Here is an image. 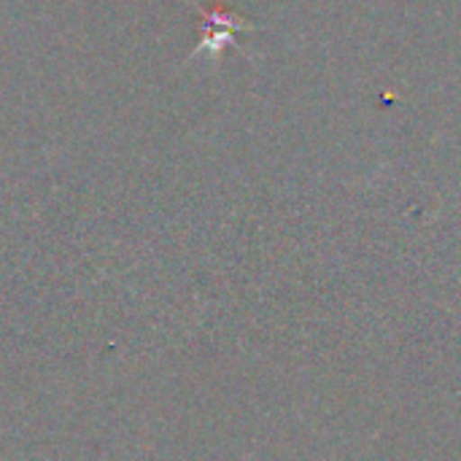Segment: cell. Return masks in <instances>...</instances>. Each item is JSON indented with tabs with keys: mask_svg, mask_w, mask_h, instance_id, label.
Returning a JSON list of instances; mask_svg holds the SVG:
<instances>
[{
	"mask_svg": "<svg viewBox=\"0 0 461 461\" xmlns=\"http://www.w3.org/2000/svg\"><path fill=\"white\" fill-rule=\"evenodd\" d=\"M203 14V41L197 43V49L192 51V57L197 54H211L213 59L221 57L224 46H232L235 43V32H243V30H254L251 24H246V19L235 16L232 11H227L221 3H213L208 8H200Z\"/></svg>",
	"mask_w": 461,
	"mask_h": 461,
	"instance_id": "obj_1",
	"label": "cell"
}]
</instances>
